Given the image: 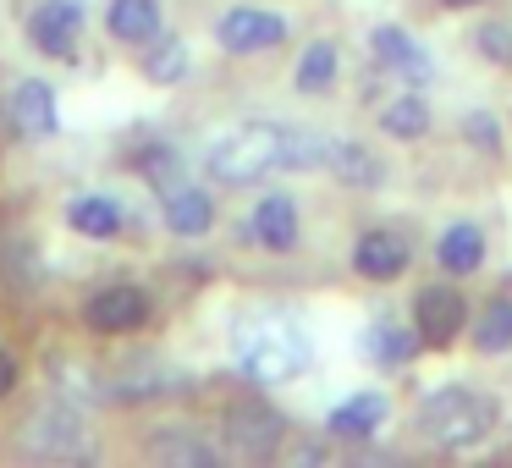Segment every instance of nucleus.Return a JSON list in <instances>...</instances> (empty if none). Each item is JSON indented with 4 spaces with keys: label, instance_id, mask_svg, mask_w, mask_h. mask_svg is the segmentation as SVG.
<instances>
[{
    "label": "nucleus",
    "instance_id": "nucleus-1",
    "mask_svg": "<svg viewBox=\"0 0 512 468\" xmlns=\"http://www.w3.org/2000/svg\"><path fill=\"white\" fill-rule=\"evenodd\" d=\"M232 358L259 386H287V380H298L314 364V342L292 314H254V320L237 325Z\"/></svg>",
    "mask_w": 512,
    "mask_h": 468
},
{
    "label": "nucleus",
    "instance_id": "nucleus-2",
    "mask_svg": "<svg viewBox=\"0 0 512 468\" xmlns=\"http://www.w3.org/2000/svg\"><path fill=\"white\" fill-rule=\"evenodd\" d=\"M496 424H501V408L479 386H441L413 408V430L435 452H474L496 435Z\"/></svg>",
    "mask_w": 512,
    "mask_h": 468
},
{
    "label": "nucleus",
    "instance_id": "nucleus-3",
    "mask_svg": "<svg viewBox=\"0 0 512 468\" xmlns=\"http://www.w3.org/2000/svg\"><path fill=\"white\" fill-rule=\"evenodd\" d=\"M287 122H237L204 149V171L221 188H254L270 171H287Z\"/></svg>",
    "mask_w": 512,
    "mask_h": 468
},
{
    "label": "nucleus",
    "instance_id": "nucleus-4",
    "mask_svg": "<svg viewBox=\"0 0 512 468\" xmlns=\"http://www.w3.org/2000/svg\"><path fill=\"white\" fill-rule=\"evenodd\" d=\"M23 452L34 463H94L100 435H94L89 413L72 402H39L23 424Z\"/></svg>",
    "mask_w": 512,
    "mask_h": 468
},
{
    "label": "nucleus",
    "instance_id": "nucleus-5",
    "mask_svg": "<svg viewBox=\"0 0 512 468\" xmlns=\"http://www.w3.org/2000/svg\"><path fill=\"white\" fill-rule=\"evenodd\" d=\"M221 435H226V452H232V457H243V463H265V457L281 452L287 424H281V413L270 408V402L243 397V402H232V408H226Z\"/></svg>",
    "mask_w": 512,
    "mask_h": 468
},
{
    "label": "nucleus",
    "instance_id": "nucleus-6",
    "mask_svg": "<svg viewBox=\"0 0 512 468\" xmlns=\"http://www.w3.org/2000/svg\"><path fill=\"white\" fill-rule=\"evenodd\" d=\"M292 39V23L270 6H226L215 17V45L226 56H265V50H281Z\"/></svg>",
    "mask_w": 512,
    "mask_h": 468
},
{
    "label": "nucleus",
    "instance_id": "nucleus-7",
    "mask_svg": "<svg viewBox=\"0 0 512 468\" xmlns=\"http://www.w3.org/2000/svg\"><path fill=\"white\" fill-rule=\"evenodd\" d=\"M413 314V336L424 347H452L457 336L468 331V298L452 287V281H424L408 303Z\"/></svg>",
    "mask_w": 512,
    "mask_h": 468
},
{
    "label": "nucleus",
    "instance_id": "nucleus-8",
    "mask_svg": "<svg viewBox=\"0 0 512 468\" xmlns=\"http://www.w3.org/2000/svg\"><path fill=\"white\" fill-rule=\"evenodd\" d=\"M369 56H375V67L391 72V78H408V83H430L435 78L430 50H424L408 28H397V23L369 28Z\"/></svg>",
    "mask_w": 512,
    "mask_h": 468
},
{
    "label": "nucleus",
    "instance_id": "nucleus-9",
    "mask_svg": "<svg viewBox=\"0 0 512 468\" xmlns=\"http://www.w3.org/2000/svg\"><path fill=\"white\" fill-rule=\"evenodd\" d=\"M413 265V248L402 232H391V226H369V232H358L353 243V270L364 281H375V287H386V281L408 276Z\"/></svg>",
    "mask_w": 512,
    "mask_h": 468
},
{
    "label": "nucleus",
    "instance_id": "nucleus-10",
    "mask_svg": "<svg viewBox=\"0 0 512 468\" xmlns=\"http://www.w3.org/2000/svg\"><path fill=\"white\" fill-rule=\"evenodd\" d=\"M83 320L94 325L100 336H127L149 320V292L133 287V281H116V287H100L83 309Z\"/></svg>",
    "mask_w": 512,
    "mask_h": 468
},
{
    "label": "nucleus",
    "instance_id": "nucleus-11",
    "mask_svg": "<svg viewBox=\"0 0 512 468\" xmlns=\"http://www.w3.org/2000/svg\"><path fill=\"white\" fill-rule=\"evenodd\" d=\"M248 237H254L265 254H292L303 243V215H298V199L292 193H265L248 215Z\"/></svg>",
    "mask_w": 512,
    "mask_h": 468
},
{
    "label": "nucleus",
    "instance_id": "nucleus-12",
    "mask_svg": "<svg viewBox=\"0 0 512 468\" xmlns=\"http://www.w3.org/2000/svg\"><path fill=\"white\" fill-rule=\"evenodd\" d=\"M83 34V6L78 0H39L34 12H28V45L39 56H72Z\"/></svg>",
    "mask_w": 512,
    "mask_h": 468
},
{
    "label": "nucleus",
    "instance_id": "nucleus-13",
    "mask_svg": "<svg viewBox=\"0 0 512 468\" xmlns=\"http://www.w3.org/2000/svg\"><path fill=\"white\" fill-rule=\"evenodd\" d=\"M386 419H391L386 391H353L347 402H336L325 413V435H336V441H375L386 430Z\"/></svg>",
    "mask_w": 512,
    "mask_h": 468
},
{
    "label": "nucleus",
    "instance_id": "nucleus-14",
    "mask_svg": "<svg viewBox=\"0 0 512 468\" xmlns=\"http://www.w3.org/2000/svg\"><path fill=\"white\" fill-rule=\"evenodd\" d=\"M485 254H490V243H485V232H479L474 221H452L441 237H435V265L446 270V276H457V281H468L479 265H485Z\"/></svg>",
    "mask_w": 512,
    "mask_h": 468
},
{
    "label": "nucleus",
    "instance_id": "nucleus-15",
    "mask_svg": "<svg viewBox=\"0 0 512 468\" xmlns=\"http://www.w3.org/2000/svg\"><path fill=\"white\" fill-rule=\"evenodd\" d=\"M325 171H331L342 188H353V193H369V188L386 182V160H380L369 144H353V138H331V160H325Z\"/></svg>",
    "mask_w": 512,
    "mask_h": 468
},
{
    "label": "nucleus",
    "instance_id": "nucleus-16",
    "mask_svg": "<svg viewBox=\"0 0 512 468\" xmlns=\"http://www.w3.org/2000/svg\"><path fill=\"white\" fill-rule=\"evenodd\" d=\"M105 28H111L116 45H138V50H144L149 39L166 34V12H160V0H111Z\"/></svg>",
    "mask_w": 512,
    "mask_h": 468
},
{
    "label": "nucleus",
    "instance_id": "nucleus-17",
    "mask_svg": "<svg viewBox=\"0 0 512 468\" xmlns=\"http://www.w3.org/2000/svg\"><path fill=\"white\" fill-rule=\"evenodd\" d=\"M468 347L479 358L512 353V292H496L479 314H468Z\"/></svg>",
    "mask_w": 512,
    "mask_h": 468
},
{
    "label": "nucleus",
    "instance_id": "nucleus-18",
    "mask_svg": "<svg viewBox=\"0 0 512 468\" xmlns=\"http://www.w3.org/2000/svg\"><path fill=\"white\" fill-rule=\"evenodd\" d=\"M149 457L166 468H210V463H221V446L193 430H155L149 435Z\"/></svg>",
    "mask_w": 512,
    "mask_h": 468
},
{
    "label": "nucleus",
    "instance_id": "nucleus-19",
    "mask_svg": "<svg viewBox=\"0 0 512 468\" xmlns=\"http://www.w3.org/2000/svg\"><path fill=\"white\" fill-rule=\"evenodd\" d=\"M336 78H342V50H336L331 39H314V45L298 56V67H292V89H298L303 100H320V94H331Z\"/></svg>",
    "mask_w": 512,
    "mask_h": 468
},
{
    "label": "nucleus",
    "instance_id": "nucleus-20",
    "mask_svg": "<svg viewBox=\"0 0 512 468\" xmlns=\"http://www.w3.org/2000/svg\"><path fill=\"white\" fill-rule=\"evenodd\" d=\"M12 116H17V127H23V133L50 138V133L61 127V116H56V89H50L45 78L17 83V89H12Z\"/></svg>",
    "mask_w": 512,
    "mask_h": 468
},
{
    "label": "nucleus",
    "instance_id": "nucleus-21",
    "mask_svg": "<svg viewBox=\"0 0 512 468\" xmlns=\"http://www.w3.org/2000/svg\"><path fill=\"white\" fill-rule=\"evenodd\" d=\"M166 226L177 237H204L215 226V199L204 188H188V182L166 188Z\"/></svg>",
    "mask_w": 512,
    "mask_h": 468
},
{
    "label": "nucleus",
    "instance_id": "nucleus-22",
    "mask_svg": "<svg viewBox=\"0 0 512 468\" xmlns=\"http://www.w3.org/2000/svg\"><path fill=\"white\" fill-rule=\"evenodd\" d=\"M67 226L83 237H116L122 232V204H116L111 193H78V199L67 204Z\"/></svg>",
    "mask_w": 512,
    "mask_h": 468
},
{
    "label": "nucleus",
    "instance_id": "nucleus-23",
    "mask_svg": "<svg viewBox=\"0 0 512 468\" xmlns=\"http://www.w3.org/2000/svg\"><path fill=\"white\" fill-rule=\"evenodd\" d=\"M188 67H193V56L177 34H160L144 45V78L160 83V89H177V83L188 78Z\"/></svg>",
    "mask_w": 512,
    "mask_h": 468
},
{
    "label": "nucleus",
    "instance_id": "nucleus-24",
    "mask_svg": "<svg viewBox=\"0 0 512 468\" xmlns=\"http://www.w3.org/2000/svg\"><path fill=\"white\" fill-rule=\"evenodd\" d=\"M380 133L397 138V144H419L430 133V105L419 94H397V100L380 105Z\"/></svg>",
    "mask_w": 512,
    "mask_h": 468
},
{
    "label": "nucleus",
    "instance_id": "nucleus-25",
    "mask_svg": "<svg viewBox=\"0 0 512 468\" xmlns=\"http://www.w3.org/2000/svg\"><path fill=\"white\" fill-rule=\"evenodd\" d=\"M413 347H419V336H402L397 325H375V331H369V353H375L380 364H408Z\"/></svg>",
    "mask_w": 512,
    "mask_h": 468
},
{
    "label": "nucleus",
    "instance_id": "nucleus-26",
    "mask_svg": "<svg viewBox=\"0 0 512 468\" xmlns=\"http://www.w3.org/2000/svg\"><path fill=\"white\" fill-rule=\"evenodd\" d=\"M474 45L485 61H496V67H512V23H479L474 28Z\"/></svg>",
    "mask_w": 512,
    "mask_h": 468
},
{
    "label": "nucleus",
    "instance_id": "nucleus-27",
    "mask_svg": "<svg viewBox=\"0 0 512 468\" xmlns=\"http://www.w3.org/2000/svg\"><path fill=\"white\" fill-rule=\"evenodd\" d=\"M138 166H144V177L155 182L160 193L177 188V182H182V166H177V155H171V149H149V155L138 160Z\"/></svg>",
    "mask_w": 512,
    "mask_h": 468
},
{
    "label": "nucleus",
    "instance_id": "nucleus-28",
    "mask_svg": "<svg viewBox=\"0 0 512 468\" xmlns=\"http://www.w3.org/2000/svg\"><path fill=\"white\" fill-rule=\"evenodd\" d=\"M12 386H17V358L6 353V347H0V397H6Z\"/></svg>",
    "mask_w": 512,
    "mask_h": 468
},
{
    "label": "nucleus",
    "instance_id": "nucleus-29",
    "mask_svg": "<svg viewBox=\"0 0 512 468\" xmlns=\"http://www.w3.org/2000/svg\"><path fill=\"white\" fill-rule=\"evenodd\" d=\"M446 12H474V6H485V0H441Z\"/></svg>",
    "mask_w": 512,
    "mask_h": 468
}]
</instances>
